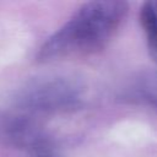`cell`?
Masks as SVG:
<instances>
[{"instance_id": "3957f363", "label": "cell", "mask_w": 157, "mask_h": 157, "mask_svg": "<svg viewBox=\"0 0 157 157\" xmlns=\"http://www.w3.org/2000/svg\"><path fill=\"white\" fill-rule=\"evenodd\" d=\"M48 139L43 125L34 114L15 109L0 114V142L2 145L31 150Z\"/></svg>"}, {"instance_id": "7a4b0ae2", "label": "cell", "mask_w": 157, "mask_h": 157, "mask_svg": "<svg viewBox=\"0 0 157 157\" xmlns=\"http://www.w3.org/2000/svg\"><path fill=\"white\" fill-rule=\"evenodd\" d=\"M86 86L80 77L65 72H47L25 81L12 98L15 109L31 114L70 112L82 105Z\"/></svg>"}, {"instance_id": "6da1fadb", "label": "cell", "mask_w": 157, "mask_h": 157, "mask_svg": "<svg viewBox=\"0 0 157 157\" xmlns=\"http://www.w3.org/2000/svg\"><path fill=\"white\" fill-rule=\"evenodd\" d=\"M129 5L120 0L88 1L39 48L37 60L50 63L96 54L105 48L126 17Z\"/></svg>"}, {"instance_id": "277c9868", "label": "cell", "mask_w": 157, "mask_h": 157, "mask_svg": "<svg viewBox=\"0 0 157 157\" xmlns=\"http://www.w3.org/2000/svg\"><path fill=\"white\" fill-rule=\"evenodd\" d=\"M140 23L145 32L150 56L157 64V7L155 2H144L140 9Z\"/></svg>"}, {"instance_id": "5b68a950", "label": "cell", "mask_w": 157, "mask_h": 157, "mask_svg": "<svg viewBox=\"0 0 157 157\" xmlns=\"http://www.w3.org/2000/svg\"><path fill=\"white\" fill-rule=\"evenodd\" d=\"M139 90L146 101L157 107V70H151L141 75Z\"/></svg>"}, {"instance_id": "52a82bcc", "label": "cell", "mask_w": 157, "mask_h": 157, "mask_svg": "<svg viewBox=\"0 0 157 157\" xmlns=\"http://www.w3.org/2000/svg\"><path fill=\"white\" fill-rule=\"evenodd\" d=\"M155 5H156V7H157V2H155Z\"/></svg>"}, {"instance_id": "8992f818", "label": "cell", "mask_w": 157, "mask_h": 157, "mask_svg": "<svg viewBox=\"0 0 157 157\" xmlns=\"http://www.w3.org/2000/svg\"><path fill=\"white\" fill-rule=\"evenodd\" d=\"M27 157H65L61 150L48 137L27 151Z\"/></svg>"}]
</instances>
